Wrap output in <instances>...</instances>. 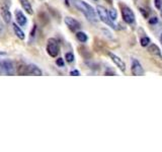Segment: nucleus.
Returning a JSON list of instances; mask_svg holds the SVG:
<instances>
[{"instance_id":"b1692460","label":"nucleus","mask_w":162,"mask_h":152,"mask_svg":"<svg viewBox=\"0 0 162 152\" xmlns=\"http://www.w3.org/2000/svg\"><path fill=\"white\" fill-rule=\"evenodd\" d=\"M70 75H72V76H79L80 75V72L78 71V70L74 69V70H72V71L70 72Z\"/></svg>"},{"instance_id":"7ed1b4c3","label":"nucleus","mask_w":162,"mask_h":152,"mask_svg":"<svg viewBox=\"0 0 162 152\" xmlns=\"http://www.w3.org/2000/svg\"><path fill=\"white\" fill-rule=\"evenodd\" d=\"M47 53L53 58L58 56L59 44H58V42H57L56 39L51 38L48 40V44H47Z\"/></svg>"},{"instance_id":"6ab92c4d","label":"nucleus","mask_w":162,"mask_h":152,"mask_svg":"<svg viewBox=\"0 0 162 152\" xmlns=\"http://www.w3.org/2000/svg\"><path fill=\"white\" fill-rule=\"evenodd\" d=\"M4 34H5V25H4L3 21L1 20V18H0V38L3 37Z\"/></svg>"},{"instance_id":"f3484780","label":"nucleus","mask_w":162,"mask_h":152,"mask_svg":"<svg viewBox=\"0 0 162 152\" xmlns=\"http://www.w3.org/2000/svg\"><path fill=\"white\" fill-rule=\"evenodd\" d=\"M65 59L68 63H72L74 61V55L73 53H66L65 54Z\"/></svg>"},{"instance_id":"393cba45","label":"nucleus","mask_w":162,"mask_h":152,"mask_svg":"<svg viewBox=\"0 0 162 152\" xmlns=\"http://www.w3.org/2000/svg\"><path fill=\"white\" fill-rule=\"evenodd\" d=\"M140 11L142 12V13H143V15H144L145 18H147V15H148V14H147L146 12H145V9H143V8H140Z\"/></svg>"},{"instance_id":"4be33fe9","label":"nucleus","mask_w":162,"mask_h":152,"mask_svg":"<svg viewBox=\"0 0 162 152\" xmlns=\"http://www.w3.org/2000/svg\"><path fill=\"white\" fill-rule=\"evenodd\" d=\"M157 22H158V18H157L156 16L151 18L150 19H149V23H150V25H156Z\"/></svg>"},{"instance_id":"dca6fc26","label":"nucleus","mask_w":162,"mask_h":152,"mask_svg":"<svg viewBox=\"0 0 162 152\" xmlns=\"http://www.w3.org/2000/svg\"><path fill=\"white\" fill-rule=\"evenodd\" d=\"M76 38H77V40L79 41L80 43H85L88 40L87 35L85 33H83V32H77V33H76Z\"/></svg>"},{"instance_id":"1a4fd4ad","label":"nucleus","mask_w":162,"mask_h":152,"mask_svg":"<svg viewBox=\"0 0 162 152\" xmlns=\"http://www.w3.org/2000/svg\"><path fill=\"white\" fill-rule=\"evenodd\" d=\"M15 19H16V22H17L20 25H21V27H24V25L27 23V18H25L23 12L20 9L15 10Z\"/></svg>"},{"instance_id":"39448f33","label":"nucleus","mask_w":162,"mask_h":152,"mask_svg":"<svg viewBox=\"0 0 162 152\" xmlns=\"http://www.w3.org/2000/svg\"><path fill=\"white\" fill-rule=\"evenodd\" d=\"M122 15H123L124 21L127 22L128 25H133L135 22V14L127 6H124L123 9H122Z\"/></svg>"},{"instance_id":"6e6552de","label":"nucleus","mask_w":162,"mask_h":152,"mask_svg":"<svg viewBox=\"0 0 162 152\" xmlns=\"http://www.w3.org/2000/svg\"><path fill=\"white\" fill-rule=\"evenodd\" d=\"M108 55H110V59L112 60V62H114V63L119 67V69H120L121 71H123V72L125 71V70H126V64H125V62H124L123 60H122L119 56H117L116 54H114V53H108Z\"/></svg>"},{"instance_id":"c85d7f7f","label":"nucleus","mask_w":162,"mask_h":152,"mask_svg":"<svg viewBox=\"0 0 162 152\" xmlns=\"http://www.w3.org/2000/svg\"><path fill=\"white\" fill-rule=\"evenodd\" d=\"M93 1H98V0H93Z\"/></svg>"},{"instance_id":"5701e85b","label":"nucleus","mask_w":162,"mask_h":152,"mask_svg":"<svg viewBox=\"0 0 162 152\" xmlns=\"http://www.w3.org/2000/svg\"><path fill=\"white\" fill-rule=\"evenodd\" d=\"M155 6H156L157 9H160L161 8V4H162V0H154Z\"/></svg>"},{"instance_id":"f03ea898","label":"nucleus","mask_w":162,"mask_h":152,"mask_svg":"<svg viewBox=\"0 0 162 152\" xmlns=\"http://www.w3.org/2000/svg\"><path fill=\"white\" fill-rule=\"evenodd\" d=\"M96 10H97V14H98L99 18H101V20L102 22H104L106 25L110 27L112 29H117L116 25L114 23V20L110 18V13L108 12L105 7H103V6H101V5H98L96 7Z\"/></svg>"},{"instance_id":"aec40b11","label":"nucleus","mask_w":162,"mask_h":152,"mask_svg":"<svg viewBox=\"0 0 162 152\" xmlns=\"http://www.w3.org/2000/svg\"><path fill=\"white\" fill-rule=\"evenodd\" d=\"M108 13H110V18L112 19V20H116L117 19V11L115 9H110V11H108Z\"/></svg>"},{"instance_id":"2eb2a0df","label":"nucleus","mask_w":162,"mask_h":152,"mask_svg":"<svg viewBox=\"0 0 162 152\" xmlns=\"http://www.w3.org/2000/svg\"><path fill=\"white\" fill-rule=\"evenodd\" d=\"M29 75L40 76L42 75V70L36 65H29Z\"/></svg>"},{"instance_id":"ddd939ff","label":"nucleus","mask_w":162,"mask_h":152,"mask_svg":"<svg viewBox=\"0 0 162 152\" xmlns=\"http://www.w3.org/2000/svg\"><path fill=\"white\" fill-rule=\"evenodd\" d=\"M20 2L21 6H22V8L27 12V13L29 14L34 13L33 7H31V2H29V0H20Z\"/></svg>"},{"instance_id":"f257e3e1","label":"nucleus","mask_w":162,"mask_h":152,"mask_svg":"<svg viewBox=\"0 0 162 152\" xmlns=\"http://www.w3.org/2000/svg\"><path fill=\"white\" fill-rule=\"evenodd\" d=\"M72 3H73V5L75 6L79 11H81L84 14L85 18L88 19V20L93 21V22H96V21L98 20L95 10L93 9L88 3L82 1V0H72Z\"/></svg>"},{"instance_id":"bb28decb","label":"nucleus","mask_w":162,"mask_h":152,"mask_svg":"<svg viewBox=\"0 0 162 152\" xmlns=\"http://www.w3.org/2000/svg\"><path fill=\"white\" fill-rule=\"evenodd\" d=\"M160 42H161V44H162V34H161V37H160Z\"/></svg>"},{"instance_id":"9b49d317","label":"nucleus","mask_w":162,"mask_h":152,"mask_svg":"<svg viewBox=\"0 0 162 152\" xmlns=\"http://www.w3.org/2000/svg\"><path fill=\"white\" fill-rule=\"evenodd\" d=\"M148 52L150 53L151 55L155 56V57H159L160 59L162 58L160 49H159V47L157 46V45H155V44H152V45H150V46L148 47Z\"/></svg>"},{"instance_id":"20e7f679","label":"nucleus","mask_w":162,"mask_h":152,"mask_svg":"<svg viewBox=\"0 0 162 152\" xmlns=\"http://www.w3.org/2000/svg\"><path fill=\"white\" fill-rule=\"evenodd\" d=\"M1 69H2V74L5 75H14L15 73V68L14 65L10 60H1Z\"/></svg>"},{"instance_id":"412c9836","label":"nucleus","mask_w":162,"mask_h":152,"mask_svg":"<svg viewBox=\"0 0 162 152\" xmlns=\"http://www.w3.org/2000/svg\"><path fill=\"white\" fill-rule=\"evenodd\" d=\"M56 64L59 66V67H63L64 66V60L62 59V58H58V59L56 60Z\"/></svg>"},{"instance_id":"f8f14e48","label":"nucleus","mask_w":162,"mask_h":152,"mask_svg":"<svg viewBox=\"0 0 162 152\" xmlns=\"http://www.w3.org/2000/svg\"><path fill=\"white\" fill-rule=\"evenodd\" d=\"M16 73L18 75H29V65L20 64L16 68Z\"/></svg>"},{"instance_id":"9d476101","label":"nucleus","mask_w":162,"mask_h":152,"mask_svg":"<svg viewBox=\"0 0 162 152\" xmlns=\"http://www.w3.org/2000/svg\"><path fill=\"white\" fill-rule=\"evenodd\" d=\"M1 15L6 23L11 22V13H10L7 6H2L1 7Z\"/></svg>"},{"instance_id":"0eeeda50","label":"nucleus","mask_w":162,"mask_h":152,"mask_svg":"<svg viewBox=\"0 0 162 152\" xmlns=\"http://www.w3.org/2000/svg\"><path fill=\"white\" fill-rule=\"evenodd\" d=\"M64 21H65L66 25H67V27H69V29H71L72 32L78 31V29H79L80 27H81L80 23L78 22V21L76 20L75 18H70V16H66L65 19H64Z\"/></svg>"},{"instance_id":"4468645a","label":"nucleus","mask_w":162,"mask_h":152,"mask_svg":"<svg viewBox=\"0 0 162 152\" xmlns=\"http://www.w3.org/2000/svg\"><path fill=\"white\" fill-rule=\"evenodd\" d=\"M12 27H13V32H14V34L16 35V37L20 39V40H24L25 35H24V33L22 32V29H21L18 25H16V23H13Z\"/></svg>"},{"instance_id":"a878e982","label":"nucleus","mask_w":162,"mask_h":152,"mask_svg":"<svg viewBox=\"0 0 162 152\" xmlns=\"http://www.w3.org/2000/svg\"><path fill=\"white\" fill-rule=\"evenodd\" d=\"M0 74H2V69H1V60H0Z\"/></svg>"},{"instance_id":"cd10ccee","label":"nucleus","mask_w":162,"mask_h":152,"mask_svg":"<svg viewBox=\"0 0 162 152\" xmlns=\"http://www.w3.org/2000/svg\"><path fill=\"white\" fill-rule=\"evenodd\" d=\"M160 16L162 18V10H161V12H160Z\"/></svg>"},{"instance_id":"423d86ee","label":"nucleus","mask_w":162,"mask_h":152,"mask_svg":"<svg viewBox=\"0 0 162 152\" xmlns=\"http://www.w3.org/2000/svg\"><path fill=\"white\" fill-rule=\"evenodd\" d=\"M132 73L135 76H141L144 75V69H143L141 63L138 61L137 59H133V62H132Z\"/></svg>"},{"instance_id":"a211bd4d","label":"nucleus","mask_w":162,"mask_h":152,"mask_svg":"<svg viewBox=\"0 0 162 152\" xmlns=\"http://www.w3.org/2000/svg\"><path fill=\"white\" fill-rule=\"evenodd\" d=\"M141 46L142 47H147L149 44H150V39H149L148 37H143L141 39Z\"/></svg>"}]
</instances>
